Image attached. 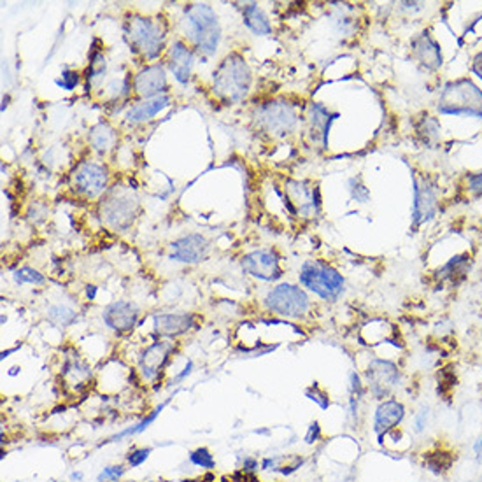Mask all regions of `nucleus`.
I'll use <instances>...</instances> for the list:
<instances>
[{"instance_id":"obj_1","label":"nucleus","mask_w":482,"mask_h":482,"mask_svg":"<svg viewBox=\"0 0 482 482\" xmlns=\"http://www.w3.org/2000/svg\"><path fill=\"white\" fill-rule=\"evenodd\" d=\"M123 37L135 58L144 65L164 58L169 48V19L162 15L130 12L123 19Z\"/></svg>"},{"instance_id":"obj_2","label":"nucleus","mask_w":482,"mask_h":482,"mask_svg":"<svg viewBox=\"0 0 482 482\" xmlns=\"http://www.w3.org/2000/svg\"><path fill=\"white\" fill-rule=\"evenodd\" d=\"M179 32L182 41L188 42L193 51L204 58L214 56L221 46V21L216 9L205 2H189L182 8Z\"/></svg>"},{"instance_id":"obj_3","label":"nucleus","mask_w":482,"mask_h":482,"mask_svg":"<svg viewBox=\"0 0 482 482\" xmlns=\"http://www.w3.org/2000/svg\"><path fill=\"white\" fill-rule=\"evenodd\" d=\"M252 88V71L241 51H230L219 60L212 72L211 89L216 101L225 105H239Z\"/></svg>"},{"instance_id":"obj_4","label":"nucleus","mask_w":482,"mask_h":482,"mask_svg":"<svg viewBox=\"0 0 482 482\" xmlns=\"http://www.w3.org/2000/svg\"><path fill=\"white\" fill-rule=\"evenodd\" d=\"M102 225L112 232H126L135 225L142 212L137 189L126 184H114L104 193L96 205Z\"/></svg>"},{"instance_id":"obj_5","label":"nucleus","mask_w":482,"mask_h":482,"mask_svg":"<svg viewBox=\"0 0 482 482\" xmlns=\"http://www.w3.org/2000/svg\"><path fill=\"white\" fill-rule=\"evenodd\" d=\"M251 119L255 130L268 139L288 137L297 132L300 125L297 107L284 98H274V101L256 105Z\"/></svg>"},{"instance_id":"obj_6","label":"nucleus","mask_w":482,"mask_h":482,"mask_svg":"<svg viewBox=\"0 0 482 482\" xmlns=\"http://www.w3.org/2000/svg\"><path fill=\"white\" fill-rule=\"evenodd\" d=\"M437 111L454 118L482 119V89L468 78L449 81L438 96Z\"/></svg>"},{"instance_id":"obj_7","label":"nucleus","mask_w":482,"mask_h":482,"mask_svg":"<svg viewBox=\"0 0 482 482\" xmlns=\"http://www.w3.org/2000/svg\"><path fill=\"white\" fill-rule=\"evenodd\" d=\"M298 282L304 286V289L327 302H337L345 291L344 275L334 265L319 258L302 264Z\"/></svg>"},{"instance_id":"obj_8","label":"nucleus","mask_w":482,"mask_h":482,"mask_svg":"<svg viewBox=\"0 0 482 482\" xmlns=\"http://www.w3.org/2000/svg\"><path fill=\"white\" fill-rule=\"evenodd\" d=\"M69 189L83 200H101L111 188V172L104 162L79 160L67 175Z\"/></svg>"},{"instance_id":"obj_9","label":"nucleus","mask_w":482,"mask_h":482,"mask_svg":"<svg viewBox=\"0 0 482 482\" xmlns=\"http://www.w3.org/2000/svg\"><path fill=\"white\" fill-rule=\"evenodd\" d=\"M264 304L268 312L288 319H304L312 307L307 291L291 282L274 286L264 298Z\"/></svg>"},{"instance_id":"obj_10","label":"nucleus","mask_w":482,"mask_h":482,"mask_svg":"<svg viewBox=\"0 0 482 482\" xmlns=\"http://www.w3.org/2000/svg\"><path fill=\"white\" fill-rule=\"evenodd\" d=\"M284 204L289 214L302 219H311L321 212V195L318 184H309L307 181L286 179L284 181Z\"/></svg>"},{"instance_id":"obj_11","label":"nucleus","mask_w":482,"mask_h":482,"mask_svg":"<svg viewBox=\"0 0 482 482\" xmlns=\"http://www.w3.org/2000/svg\"><path fill=\"white\" fill-rule=\"evenodd\" d=\"M169 93H171V83H169V71L164 62L142 65L134 74L135 102L169 95Z\"/></svg>"},{"instance_id":"obj_12","label":"nucleus","mask_w":482,"mask_h":482,"mask_svg":"<svg viewBox=\"0 0 482 482\" xmlns=\"http://www.w3.org/2000/svg\"><path fill=\"white\" fill-rule=\"evenodd\" d=\"M241 267L251 277L265 282H275L282 277L281 255L274 248H261L246 252L241 258Z\"/></svg>"},{"instance_id":"obj_13","label":"nucleus","mask_w":482,"mask_h":482,"mask_svg":"<svg viewBox=\"0 0 482 482\" xmlns=\"http://www.w3.org/2000/svg\"><path fill=\"white\" fill-rule=\"evenodd\" d=\"M412 189H414V202H412L411 230L415 232L423 223L435 218L438 211V198L433 184L424 175L412 174Z\"/></svg>"},{"instance_id":"obj_14","label":"nucleus","mask_w":482,"mask_h":482,"mask_svg":"<svg viewBox=\"0 0 482 482\" xmlns=\"http://www.w3.org/2000/svg\"><path fill=\"white\" fill-rule=\"evenodd\" d=\"M211 242L202 234H186L174 239L167 248V258L182 265H198L207 260Z\"/></svg>"},{"instance_id":"obj_15","label":"nucleus","mask_w":482,"mask_h":482,"mask_svg":"<svg viewBox=\"0 0 482 482\" xmlns=\"http://www.w3.org/2000/svg\"><path fill=\"white\" fill-rule=\"evenodd\" d=\"M162 62L165 63L167 71L174 76L179 85L186 86L191 81L193 69L197 62V53L193 51L191 46L181 37H175L174 41L169 42V48L165 51Z\"/></svg>"},{"instance_id":"obj_16","label":"nucleus","mask_w":482,"mask_h":482,"mask_svg":"<svg viewBox=\"0 0 482 482\" xmlns=\"http://www.w3.org/2000/svg\"><path fill=\"white\" fill-rule=\"evenodd\" d=\"M365 377H367V384L372 397L377 398V400H384L395 386L400 382V368L393 361L375 358L368 363L367 370H365Z\"/></svg>"},{"instance_id":"obj_17","label":"nucleus","mask_w":482,"mask_h":482,"mask_svg":"<svg viewBox=\"0 0 482 482\" xmlns=\"http://www.w3.org/2000/svg\"><path fill=\"white\" fill-rule=\"evenodd\" d=\"M172 352H174V341L172 338H162V341H156L149 344L148 347H144V351L139 354L137 361L141 377L148 382H155L160 377V374L164 372Z\"/></svg>"},{"instance_id":"obj_18","label":"nucleus","mask_w":482,"mask_h":482,"mask_svg":"<svg viewBox=\"0 0 482 482\" xmlns=\"http://www.w3.org/2000/svg\"><path fill=\"white\" fill-rule=\"evenodd\" d=\"M412 58L427 71L435 72L444 65V55L437 39L431 35L430 30H423L411 41Z\"/></svg>"},{"instance_id":"obj_19","label":"nucleus","mask_w":482,"mask_h":482,"mask_svg":"<svg viewBox=\"0 0 482 482\" xmlns=\"http://www.w3.org/2000/svg\"><path fill=\"white\" fill-rule=\"evenodd\" d=\"M139 316H141V311L134 302L116 300L102 311V321L109 330L125 334V332L134 330Z\"/></svg>"},{"instance_id":"obj_20","label":"nucleus","mask_w":482,"mask_h":482,"mask_svg":"<svg viewBox=\"0 0 482 482\" xmlns=\"http://www.w3.org/2000/svg\"><path fill=\"white\" fill-rule=\"evenodd\" d=\"M338 112L330 111L321 102H312L307 109V123H309V135L311 141L319 144L323 149H328V135H330L332 125L338 118Z\"/></svg>"},{"instance_id":"obj_21","label":"nucleus","mask_w":482,"mask_h":482,"mask_svg":"<svg viewBox=\"0 0 482 482\" xmlns=\"http://www.w3.org/2000/svg\"><path fill=\"white\" fill-rule=\"evenodd\" d=\"M119 134L107 119H101L88 130V146L98 160L109 158L118 149Z\"/></svg>"},{"instance_id":"obj_22","label":"nucleus","mask_w":482,"mask_h":482,"mask_svg":"<svg viewBox=\"0 0 482 482\" xmlns=\"http://www.w3.org/2000/svg\"><path fill=\"white\" fill-rule=\"evenodd\" d=\"M153 328L164 338H178L195 328V316L189 312H162L153 316Z\"/></svg>"},{"instance_id":"obj_23","label":"nucleus","mask_w":482,"mask_h":482,"mask_svg":"<svg viewBox=\"0 0 482 482\" xmlns=\"http://www.w3.org/2000/svg\"><path fill=\"white\" fill-rule=\"evenodd\" d=\"M172 104V95H162L155 96V98H148V101H137L126 107L123 119L126 125H144V123L153 121L160 112H164L169 105Z\"/></svg>"},{"instance_id":"obj_24","label":"nucleus","mask_w":482,"mask_h":482,"mask_svg":"<svg viewBox=\"0 0 482 482\" xmlns=\"http://www.w3.org/2000/svg\"><path fill=\"white\" fill-rule=\"evenodd\" d=\"M109 76V60L105 55L104 46L96 48L93 42V48L88 55V65L83 72V83H85L86 92H101L107 83Z\"/></svg>"},{"instance_id":"obj_25","label":"nucleus","mask_w":482,"mask_h":482,"mask_svg":"<svg viewBox=\"0 0 482 482\" xmlns=\"http://www.w3.org/2000/svg\"><path fill=\"white\" fill-rule=\"evenodd\" d=\"M405 418V405L402 402L390 398L379 404L377 411L374 415V431L379 438L390 433L391 430L398 427Z\"/></svg>"},{"instance_id":"obj_26","label":"nucleus","mask_w":482,"mask_h":482,"mask_svg":"<svg viewBox=\"0 0 482 482\" xmlns=\"http://www.w3.org/2000/svg\"><path fill=\"white\" fill-rule=\"evenodd\" d=\"M242 12V23L246 25V28L251 32L256 37H265V35H270L274 26H272L270 18L265 12V9L256 2H248L241 8Z\"/></svg>"},{"instance_id":"obj_27","label":"nucleus","mask_w":482,"mask_h":482,"mask_svg":"<svg viewBox=\"0 0 482 482\" xmlns=\"http://www.w3.org/2000/svg\"><path fill=\"white\" fill-rule=\"evenodd\" d=\"M472 268V256L468 252L453 256L447 264L437 270L438 281H451L453 284H460L467 279Z\"/></svg>"},{"instance_id":"obj_28","label":"nucleus","mask_w":482,"mask_h":482,"mask_svg":"<svg viewBox=\"0 0 482 482\" xmlns=\"http://www.w3.org/2000/svg\"><path fill=\"white\" fill-rule=\"evenodd\" d=\"M415 135L424 148H437L442 137V126L431 114H423L414 125Z\"/></svg>"},{"instance_id":"obj_29","label":"nucleus","mask_w":482,"mask_h":482,"mask_svg":"<svg viewBox=\"0 0 482 482\" xmlns=\"http://www.w3.org/2000/svg\"><path fill=\"white\" fill-rule=\"evenodd\" d=\"M62 377L67 381L69 386H83L92 377V368L78 354H71L65 358L62 367Z\"/></svg>"},{"instance_id":"obj_30","label":"nucleus","mask_w":482,"mask_h":482,"mask_svg":"<svg viewBox=\"0 0 482 482\" xmlns=\"http://www.w3.org/2000/svg\"><path fill=\"white\" fill-rule=\"evenodd\" d=\"M46 314H48V319L53 325H56V327H63V328L71 327L76 319H78V312L65 304L51 305V307H48V312H46Z\"/></svg>"},{"instance_id":"obj_31","label":"nucleus","mask_w":482,"mask_h":482,"mask_svg":"<svg viewBox=\"0 0 482 482\" xmlns=\"http://www.w3.org/2000/svg\"><path fill=\"white\" fill-rule=\"evenodd\" d=\"M12 279H15V282L18 286H25V284L41 286V284H44V282H46L44 274H41V272H39L37 268L28 267V265H25V267L16 268V270L12 272Z\"/></svg>"},{"instance_id":"obj_32","label":"nucleus","mask_w":482,"mask_h":482,"mask_svg":"<svg viewBox=\"0 0 482 482\" xmlns=\"http://www.w3.org/2000/svg\"><path fill=\"white\" fill-rule=\"evenodd\" d=\"M453 461H454L453 454L444 451V449L431 451V453L427 454V468L431 472H437V474L449 470L451 465H453Z\"/></svg>"},{"instance_id":"obj_33","label":"nucleus","mask_w":482,"mask_h":482,"mask_svg":"<svg viewBox=\"0 0 482 482\" xmlns=\"http://www.w3.org/2000/svg\"><path fill=\"white\" fill-rule=\"evenodd\" d=\"M167 404H169V400L164 402V404H162V405H158V407H156L155 411L151 412V414L146 415V418L141 421V423H137V424H135V427H132V428H126V430H123L121 433H118V435H116V437H112V440H121L123 437H128V435H137V433H141V431H144L146 428H148L149 424H151L153 421L156 420V418H158L160 412L164 411L165 405H167Z\"/></svg>"},{"instance_id":"obj_34","label":"nucleus","mask_w":482,"mask_h":482,"mask_svg":"<svg viewBox=\"0 0 482 482\" xmlns=\"http://www.w3.org/2000/svg\"><path fill=\"white\" fill-rule=\"evenodd\" d=\"M83 83V74L78 71H72V69H65L62 71L60 78L55 79V85L60 89H65V92H74L79 85Z\"/></svg>"},{"instance_id":"obj_35","label":"nucleus","mask_w":482,"mask_h":482,"mask_svg":"<svg viewBox=\"0 0 482 482\" xmlns=\"http://www.w3.org/2000/svg\"><path fill=\"white\" fill-rule=\"evenodd\" d=\"M189 461H191L195 467L205 468V470H212V468L216 467L214 456H212L207 447H198L197 451H193V453L189 454Z\"/></svg>"},{"instance_id":"obj_36","label":"nucleus","mask_w":482,"mask_h":482,"mask_svg":"<svg viewBox=\"0 0 482 482\" xmlns=\"http://www.w3.org/2000/svg\"><path fill=\"white\" fill-rule=\"evenodd\" d=\"M349 193H351V197L356 202H360V204H367V202L370 200V191H368L367 186L363 184L361 178L349 179Z\"/></svg>"},{"instance_id":"obj_37","label":"nucleus","mask_w":482,"mask_h":482,"mask_svg":"<svg viewBox=\"0 0 482 482\" xmlns=\"http://www.w3.org/2000/svg\"><path fill=\"white\" fill-rule=\"evenodd\" d=\"M305 397H307L309 400L316 402V404H318L321 408L330 407V397H328L327 391L319 388L318 382H314L309 390H305Z\"/></svg>"},{"instance_id":"obj_38","label":"nucleus","mask_w":482,"mask_h":482,"mask_svg":"<svg viewBox=\"0 0 482 482\" xmlns=\"http://www.w3.org/2000/svg\"><path fill=\"white\" fill-rule=\"evenodd\" d=\"M123 474H125V467H123V465H112V467L104 468V470L101 472L96 482H114L118 481Z\"/></svg>"},{"instance_id":"obj_39","label":"nucleus","mask_w":482,"mask_h":482,"mask_svg":"<svg viewBox=\"0 0 482 482\" xmlns=\"http://www.w3.org/2000/svg\"><path fill=\"white\" fill-rule=\"evenodd\" d=\"M149 454H151V449L149 447L134 449V451H130V453H128L126 460H128V465H130L132 468H135V467H141V465L144 463L146 460H148Z\"/></svg>"},{"instance_id":"obj_40","label":"nucleus","mask_w":482,"mask_h":482,"mask_svg":"<svg viewBox=\"0 0 482 482\" xmlns=\"http://www.w3.org/2000/svg\"><path fill=\"white\" fill-rule=\"evenodd\" d=\"M467 186H468V191H470L474 197L481 198L482 197V171L467 175Z\"/></svg>"},{"instance_id":"obj_41","label":"nucleus","mask_w":482,"mask_h":482,"mask_svg":"<svg viewBox=\"0 0 482 482\" xmlns=\"http://www.w3.org/2000/svg\"><path fill=\"white\" fill-rule=\"evenodd\" d=\"M428 424V408L424 407L423 411H420L418 414H415L414 418V431H418V433H421V431L427 428Z\"/></svg>"},{"instance_id":"obj_42","label":"nucleus","mask_w":482,"mask_h":482,"mask_svg":"<svg viewBox=\"0 0 482 482\" xmlns=\"http://www.w3.org/2000/svg\"><path fill=\"white\" fill-rule=\"evenodd\" d=\"M470 71H472V74L477 76V78L482 81V51L475 53V56L472 58Z\"/></svg>"},{"instance_id":"obj_43","label":"nucleus","mask_w":482,"mask_h":482,"mask_svg":"<svg viewBox=\"0 0 482 482\" xmlns=\"http://www.w3.org/2000/svg\"><path fill=\"white\" fill-rule=\"evenodd\" d=\"M319 435H321V428H319V423H316L314 421V423L309 427L307 435H305V442H307V444H314V442L319 438Z\"/></svg>"},{"instance_id":"obj_44","label":"nucleus","mask_w":482,"mask_h":482,"mask_svg":"<svg viewBox=\"0 0 482 482\" xmlns=\"http://www.w3.org/2000/svg\"><path fill=\"white\" fill-rule=\"evenodd\" d=\"M424 2H402L400 8L402 9H407V11H421V9H424Z\"/></svg>"},{"instance_id":"obj_45","label":"nucleus","mask_w":482,"mask_h":482,"mask_svg":"<svg viewBox=\"0 0 482 482\" xmlns=\"http://www.w3.org/2000/svg\"><path fill=\"white\" fill-rule=\"evenodd\" d=\"M242 467H244V472H255L256 468H258V461H256L255 458H246Z\"/></svg>"},{"instance_id":"obj_46","label":"nucleus","mask_w":482,"mask_h":482,"mask_svg":"<svg viewBox=\"0 0 482 482\" xmlns=\"http://www.w3.org/2000/svg\"><path fill=\"white\" fill-rule=\"evenodd\" d=\"M95 297H96V286L89 284L88 288H86V298H88V300H95Z\"/></svg>"},{"instance_id":"obj_47","label":"nucleus","mask_w":482,"mask_h":482,"mask_svg":"<svg viewBox=\"0 0 482 482\" xmlns=\"http://www.w3.org/2000/svg\"><path fill=\"white\" fill-rule=\"evenodd\" d=\"M191 368H193V363H191V361H188V365H186L184 372H181V374L178 375V381H181V379H184L186 375H189V374H191Z\"/></svg>"},{"instance_id":"obj_48","label":"nucleus","mask_w":482,"mask_h":482,"mask_svg":"<svg viewBox=\"0 0 482 482\" xmlns=\"http://www.w3.org/2000/svg\"><path fill=\"white\" fill-rule=\"evenodd\" d=\"M475 453H477V458H479V460L482 461V435H481V438H479L477 445H475Z\"/></svg>"},{"instance_id":"obj_49","label":"nucleus","mask_w":482,"mask_h":482,"mask_svg":"<svg viewBox=\"0 0 482 482\" xmlns=\"http://www.w3.org/2000/svg\"><path fill=\"white\" fill-rule=\"evenodd\" d=\"M72 479H76V481H81L83 474H79V472H78V474H76V472H74V474H72Z\"/></svg>"},{"instance_id":"obj_50","label":"nucleus","mask_w":482,"mask_h":482,"mask_svg":"<svg viewBox=\"0 0 482 482\" xmlns=\"http://www.w3.org/2000/svg\"><path fill=\"white\" fill-rule=\"evenodd\" d=\"M182 482H205V481H182Z\"/></svg>"},{"instance_id":"obj_51","label":"nucleus","mask_w":482,"mask_h":482,"mask_svg":"<svg viewBox=\"0 0 482 482\" xmlns=\"http://www.w3.org/2000/svg\"><path fill=\"white\" fill-rule=\"evenodd\" d=\"M128 482H134V481H128Z\"/></svg>"},{"instance_id":"obj_52","label":"nucleus","mask_w":482,"mask_h":482,"mask_svg":"<svg viewBox=\"0 0 482 482\" xmlns=\"http://www.w3.org/2000/svg\"><path fill=\"white\" fill-rule=\"evenodd\" d=\"M149 482H155V481H149Z\"/></svg>"}]
</instances>
